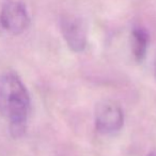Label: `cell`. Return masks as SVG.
<instances>
[{"instance_id":"6da1fadb","label":"cell","mask_w":156,"mask_h":156,"mask_svg":"<svg viewBox=\"0 0 156 156\" xmlns=\"http://www.w3.org/2000/svg\"><path fill=\"white\" fill-rule=\"evenodd\" d=\"M30 96L25 84L15 72L0 76V116L9 122L11 135L24 136L27 129Z\"/></svg>"},{"instance_id":"7a4b0ae2","label":"cell","mask_w":156,"mask_h":156,"mask_svg":"<svg viewBox=\"0 0 156 156\" xmlns=\"http://www.w3.org/2000/svg\"><path fill=\"white\" fill-rule=\"evenodd\" d=\"M30 17L26 5L19 0H6L0 10V25L11 34H21L28 28Z\"/></svg>"},{"instance_id":"3957f363","label":"cell","mask_w":156,"mask_h":156,"mask_svg":"<svg viewBox=\"0 0 156 156\" xmlns=\"http://www.w3.org/2000/svg\"><path fill=\"white\" fill-rule=\"evenodd\" d=\"M124 123V115L120 104L113 100H104L96 105L95 127L102 134H113Z\"/></svg>"},{"instance_id":"277c9868","label":"cell","mask_w":156,"mask_h":156,"mask_svg":"<svg viewBox=\"0 0 156 156\" xmlns=\"http://www.w3.org/2000/svg\"><path fill=\"white\" fill-rule=\"evenodd\" d=\"M60 29L69 48L74 52H81L87 46V29L80 18L72 15L61 17Z\"/></svg>"},{"instance_id":"5b68a950","label":"cell","mask_w":156,"mask_h":156,"mask_svg":"<svg viewBox=\"0 0 156 156\" xmlns=\"http://www.w3.org/2000/svg\"><path fill=\"white\" fill-rule=\"evenodd\" d=\"M150 35L148 31L141 27H137L131 32V49L133 54L138 62H141L144 58L148 50Z\"/></svg>"},{"instance_id":"8992f818","label":"cell","mask_w":156,"mask_h":156,"mask_svg":"<svg viewBox=\"0 0 156 156\" xmlns=\"http://www.w3.org/2000/svg\"><path fill=\"white\" fill-rule=\"evenodd\" d=\"M148 156H156V152H152V153H150Z\"/></svg>"},{"instance_id":"52a82bcc","label":"cell","mask_w":156,"mask_h":156,"mask_svg":"<svg viewBox=\"0 0 156 156\" xmlns=\"http://www.w3.org/2000/svg\"><path fill=\"white\" fill-rule=\"evenodd\" d=\"M155 73H156V68H155Z\"/></svg>"}]
</instances>
